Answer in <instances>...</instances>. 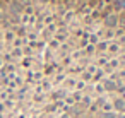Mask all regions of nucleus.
<instances>
[{
    "instance_id": "nucleus-1",
    "label": "nucleus",
    "mask_w": 125,
    "mask_h": 118,
    "mask_svg": "<svg viewBox=\"0 0 125 118\" xmlns=\"http://www.w3.org/2000/svg\"><path fill=\"white\" fill-rule=\"evenodd\" d=\"M118 26V16L116 14H104V28L115 29Z\"/></svg>"
},
{
    "instance_id": "nucleus-2",
    "label": "nucleus",
    "mask_w": 125,
    "mask_h": 118,
    "mask_svg": "<svg viewBox=\"0 0 125 118\" xmlns=\"http://www.w3.org/2000/svg\"><path fill=\"white\" fill-rule=\"evenodd\" d=\"M113 106H115V109H118V111H125V99L116 98V99L113 101Z\"/></svg>"
},
{
    "instance_id": "nucleus-3",
    "label": "nucleus",
    "mask_w": 125,
    "mask_h": 118,
    "mask_svg": "<svg viewBox=\"0 0 125 118\" xmlns=\"http://www.w3.org/2000/svg\"><path fill=\"white\" fill-rule=\"evenodd\" d=\"M104 89L106 91H115L116 89V84L113 80H104Z\"/></svg>"
},
{
    "instance_id": "nucleus-4",
    "label": "nucleus",
    "mask_w": 125,
    "mask_h": 118,
    "mask_svg": "<svg viewBox=\"0 0 125 118\" xmlns=\"http://www.w3.org/2000/svg\"><path fill=\"white\" fill-rule=\"evenodd\" d=\"M98 118H116V115L115 113H110V111H103V113H99Z\"/></svg>"
},
{
    "instance_id": "nucleus-5",
    "label": "nucleus",
    "mask_w": 125,
    "mask_h": 118,
    "mask_svg": "<svg viewBox=\"0 0 125 118\" xmlns=\"http://www.w3.org/2000/svg\"><path fill=\"white\" fill-rule=\"evenodd\" d=\"M118 24H122V26L125 28V12H122V14L118 16Z\"/></svg>"
},
{
    "instance_id": "nucleus-6",
    "label": "nucleus",
    "mask_w": 125,
    "mask_h": 118,
    "mask_svg": "<svg viewBox=\"0 0 125 118\" xmlns=\"http://www.w3.org/2000/svg\"><path fill=\"white\" fill-rule=\"evenodd\" d=\"M63 2L67 4V7H70V9H72V7H75V4H77V0H63Z\"/></svg>"
},
{
    "instance_id": "nucleus-7",
    "label": "nucleus",
    "mask_w": 125,
    "mask_h": 118,
    "mask_svg": "<svg viewBox=\"0 0 125 118\" xmlns=\"http://www.w3.org/2000/svg\"><path fill=\"white\" fill-rule=\"evenodd\" d=\"M110 50H111V51H116V50H118V46H116V45H111V46H110Z\"/></svg>"
},
{
    "instance_id": "nucleus-8",
    "label": "nucleus",
    "mask_w": 125,
    "mask_h": 118,
    "mask_svg": "<svg viewBox=\"0 0 125 118\" xmlns=\"http://www.w3.org/2000/svg\"><path fill=\"white\" fill-rule=\"evenodd\" d=\"M106 48V43H99V50H104Z\"/></svg>"
}]
</instances>
